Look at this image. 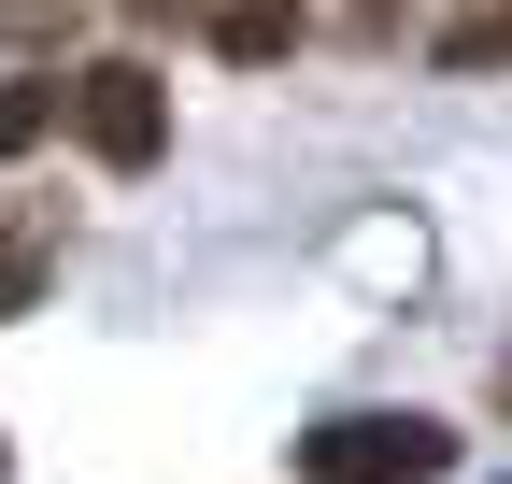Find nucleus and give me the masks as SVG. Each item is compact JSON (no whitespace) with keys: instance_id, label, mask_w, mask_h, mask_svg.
I'll return each mask as SVG.
<instances>
[{"instance_id":"1","label":"nucleus","mask_w":512,"mask_h":484,"mask_svg":"<svg viewBox=\"0 0 512 484\" xmlns=\"http://www.w3.org/2000/svg\"><path fill=\"white\" fill-rule=\"evenodd\" d=\"M441 470H456L441 413H328L299 442V484H441Z\"/></svg>"},{"instance_id":"2","label":"nucleus","mask_w":512,"mask_h":484,"mask_svg":"<svg viewBox=\"0 0 512 484\" xmlns=\"http://www.w3.org/2000/svg\"><path fill=\"white\" fill-rule=\"evenodd\" d=\"M72 143H86L100 171H143V157L171 143V86L143 72V57H86V72H72Z\"/></svg>"},{"instance_id":"3","label":"nucleus","mask_w":512,"mask_h":484,"mask_svg":"<svg viewBox=\"0 0 512 484\" xmlns=\"http://www.w3.org/2000/svg\"><path fill=\"white\" fill-rule=\"evenodd\" d=\"M441 57H456V72H498V57H512V0H484V15H456V29H441Z\"/></svg>"},{"instance_id":"4","label":"nucleus","mask_w":512,"mask_h":484,"mask_svg":"<svg viewBox=\"0 0 512 484\" xmlns=\"http://www.w3.org/2000/svg\"><path fill=\"white\" fill-rule=\"evenodd\" d=\"M43 114H57L43 86H0V157H29V143H43Z\"/></svg>"},{"instance_id":"5","label":"nucleus","mask_w":512,"mask_h":484,"mask_svg":"<svg viewBox=\"0 0 512 484\" xmlns=\"http://www.w3.org/2000/svg\"><path fill=\"white\" fill-rule=\"evenodd\" d=\"M285 29H299V15H285V0H242V15H228V57H271Z\"/></svg>"},{"instance_id":"6","label":"nucleus","mask_w":512,"mask_h":484,"mask_svg":"<svg viewBox=\"0 0 512 484\" xmlns=\"http://www.w3.org/2000/svg\"><path fill=\"white\" fill-rule=\"evenodd\" d=\"M29 285H43V257H29V242H0V314H15Z\"/></svg>"},{"instance_id":"7","label":"nucleus","mask_w":512,"mask_h":484,"mask_svg":"<svg viewBox=\"0 0 512 484\" xmlns=\"http://www.w3.org/2000/svg\"><path fill=\"white\" fill-rule=\"evenodd\" d=\"M498 399H512V371H498Z\"/></svg>"}]
</instances>
